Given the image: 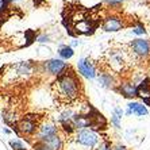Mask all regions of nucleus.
<instances>
[{
  "mask_svg": "<svg viewBox=\"0 0 150 150\" xmlns=\"http://www.w3.org/2000/svg\"><path fill=\"white\" fill-rule=\"evenodd\" d=\"M53 91L59 101L70 103L80 95V81L73 73L61 74L53 84Z\"/></svg>",
  "mask_w": 150,
  "mask_h": 150,
  "instance_id": "1",
  "label": "nucleus"
},
{
  "mask_svg": "<svg viewBox=\"0 0 150 150\" xmlns=\"http://www.w3.org/2000/svg\"><path fill=\"white\" fill-rule=\"evenodd\" d=\"M76 141L83 146L87 147H95L99 143V135L95 133L93 130H88V129H83L80 130L76 135Z\"/></svg>",
  "mask_w": 150,
  "mask_h": 150,
  "instance_id": "2",
  "label": "nucleus"
},
{
  "mask_svg": "<svg viewBox=\"0 0 150 150\" xmlns=\"http://www.w3.org/2000/svg\"><path fill=\"white\" fill-rule=\"evenodd\" d=\"M130 46H131V52L134 53V56L139 57V58H146L150 54V42L147 39H134Z\"/></svg>",
  "mask_w": 150,
  "mask_h": 150,
  "instance_id": "3",
  "label": "nucleus"
},
{
  "mask_svg": "<svg viewBox=\"0 0 150 150\" xmlns=\"http://www.w3.org/2000/svg\"><path fill=\"white\" fill-rule=\"evenodd\" d=\"M37 137H38V142H46V141L52 138V137L57 135V127L54 123H43L38 127L37 130Z\"/></svg>",
  "mask_w": 150,
  "mask_h": 150,
  "instance_id": "4",
  "label": "nucleus"
},
{
  "mask_svg": "<svg viewBox=\"0 0 150 150\" xmlns=\"http://www.w3.org/2000/svg\"><path fill=\"white\" fill-rule=\"evenodd\" d=\"M77 69H79L80 74H83V76L87 77V79H91V80L98 76L96 69H95L93 64L91 62V59H89V58H81V59H79V62H77Z\"/></svg>",
  "mask_w": 150,
  "mask_h": 150,
  "instance_id": "5",
  "label": "nucleus"
},
{
  "mask_svg": "<svg viewBox=\"0 0 150 150\" xmlns=\"http://www.w3.org/2000/svg\"><path fill=\"white\" fill-rule=\"evenodd\" d=\"M45 68L50 74L58 77V76H61V74H64V72L67 70L68 65H67V62H64L62 59L53 58V59H50V61H47V62L45 64Z\"/></svg>",
  "mask_w": 150,
  "mask_h": 150,
  "instance_id": "6",
  "label": "nucleus"
},
{
  "mask_svg": "<svg viewBox=\"0 0 150 150\" xmlns=\"http://www.w3.org/2000/svg\"><path fill=\"white\" fill-rule=\"evenodd\" d=\"M19 131H21L22 134H25V135H34L35 133H37V130H38V125H37V120H34L33 118H30V116H27V118H25L23 120H21V123H19Z\"/></svg>",
  "mask_w": 150,
  "mask_h": 150,
  "instance_id": "7",
  "label": "nucleus"
},
{
  "mask_svg": "<svg viewBox=\"0 0 150 150\" xmlns=\"http://www.w3.org/2000/svg\"><path fill=\"white\" fill-rule=\"evenodd\" d=\"M123 21L118 16H107L103 22V30L107 33H115L123 28Z\"/></svg>",
  "mask_w": 150,
  "mask_h": 150,
  "instance_id": "8",
  "label": "nucleus"
},
{
  "mask_svg": "<svg viewBox=\"0 0 150 150\" xmlns=\"http://www.w3.org/2000/svg\"><path fill=\"white\" fill-rule=\"evenodd\" d=\"M137 96H139L147 105H150V84H149V80L142 81L139 87H137Z\"/></svg>",
  "mask_w": 150,
  "mask_h": 150,
  "instance_id": "9",
  "label": "nucleus"
},
{
  "mask_svg": "<svg viewBox=\"0 0 150 150\" xmlns=\"http://www.w3.org/2000/svg\"><path fill=\"white\" fill-rule=\"evenodd\" d=\"M127 110L137 116H146L147 114H149V110L146 108V105L141 104L138 101H131V103H129V104H127Z\"/></svg>",
  "mask_w": 150,
  "mask_h": 150,
  "instance_id": "10",
  "label": "nucleus"
},
{
  "mask_svg": "<svg viewBox=\"0 0 150 150\" xmlns=\"http://www.w3.org/2000/svg\"><path fill=\"white\" fill-rule=\"evenodd\" d=\"M119 91L125 98H134L137 96V85L134 83H125L119 87Z\"/></svg>",
  "mask_w": 150,
  "mask_h": 150,
  "instance_id": "11",
  "label": "nucleus"
},
{
  "mask_svg": "<svg viewBox=\"0 0 150 150\" xmlns=\"http://www.w3.org/2000/svg\"><path fill=\"white\" fill-rule=\"evenodd\" d=\"M58 56L62 59H69L74 56V50H73V47H70L68 45H62V46H59V49H58Z\"/></svg>",
  "mask_w": 150,
  "mask_h": 150,
  "instance_id": "12",
  "label": "nucleus"
},
{
  "mask_svg": "<svg viewBox=\"0 0 150 150\" xmlns=\"http://www.w3.org/2000/svg\"><path fill=\"white\" fill-rule=\"evenodd\" d=\"M43 143H46L52 150H62V141H61V138L58 135L52 137Z\"/></svg>",
  "mask_w": 150,
  "mask_h": 150,
  "instance_id": "13",
  "label": "nucleus"
},
{
  "mask_svg": "<svg viewBox=\"0 0 150 150\" xmlns=\"http://www.w3.org/2000/svg\"><path fill=\"white\" fill-rule=\"evenodd\" d=\"M15 68H16V73L21 74V76H28L33 70V65L30 62H21Z\"/></svg>",
  "mask_w": 150,
  "mask_h": 150,
  "instance_id": "14",
  "label": "nucleus"
},
{
  "mask_svg": "<svg viewBox=\"0 0 150 150\" xmlns=\"http://www.w3.org/2000/svg\"><path fill=\"white\" fill-rule=\"evenodd\" d=\"M99 84L104 88H110L114 84V77L110 73H99Z\"/></svg>",
  "mask_w": 150,
  "mask_h": 150,
  "instance_id": "15",
  "label": "nucleus"
},
{
  "mask_svg": "<svg viewBox=\"0 0 150 150\" xmlns=\"http://www.w3.org/2000/svg\"><path fill=\"white\" fill-rule=\"evenodd\" d=\"M93 30V26L91 25V22L88 21H81L79 25H76V31L77 33H83V34H89Z\"/></svg>",
  "mask_w": 150,
  "mask_h": 150,
  "instance_id": "16",
  "label": "nucleus"
},
{
  "mask_svg": "<svg viewBox=\"0 0 150 150\" xmlns=\"http://www.w3.org/2000/svg\"><path fill=\"white\" fill-rule=\"evenodd\" d=\"M122 116H123V111L120 108H118V107H116V108L114 110V112H112V116H111V123L115 126L116 129H119V127H120V120H122Z\"/></svg>",
  "mask_w": 150,
  "mask_h": 150,
  "instance_id": "17",
  "label": "nucleus"
},
{
  "mask_svg": "<svg viewBox=\"0 0 150 150\" xmlns=\"http://www.w3.org/2000/svg\"><path fill=\"white\" fill-rule=\"evenodd\" d=\"M10 146L12 147L14 150H25V146H23V143H22L21 141H18V139L11 141V142H10Z\"/></svg>",
  "mask_w": 150,
  "mask_h": 150,
  "instance_id": "18",
  "label": "nucleus"
},
{
  "mask_svg": "<svg viewBox=\"0 0 150 150\" xmlns=\"http://www.w3.org/2000/svg\"><path fill=\"white\" fill-rule=\"evenodd\" d=\"M95 150H112V146L108 141H103V142H100V145H98V147Z\"/></svg>",
  "mask_w": 150,
  "mask_h": 150,
  "instance_id": "19",
  "label": "nucleus"
},
{
  "mask_svg": "<svg viewBox=\"0 0 150 150\" xmlns=\"http://www.w3.org/2000/svg\"><path fill=\"white\" fill-rule=\"evenodd\" d=\"M133 33L137 35H143V34H146V30H145V27L142 25H138L133 28Z\"/></svg>",
  "mask_w": 150,
  "mask_h": 150,
  "instance_id": "20",
  "label": "nucleus"
},
{
  "mask_svg": "<svg viewBox=\"0 0 150 150\" xmlns=\"http://www.w3.org/2000/svg\"><path fill=\"white\" fill-rule=\"evenodd\" d=\"M10 6V0H0V14H3L4 11Z\"/></svg>",
  "mask_w": 150,
  "mask_h": 150,
  "instance_id": "21",
  "label": "nucleus"
},
{
  "mask_svg": "<svg viewBox=\"0 0 150 150\" xmlns=\"http://www.w3.org/2000/svg\"><path fill=\"white\" fill-rule=\"evenodd\" d=\"M35 150H52L50 149L46 143H43V142H38V143H35Z\"/></svg>",
  "mask_w": 150,
  "mask_h": 150,
  "instance_id": "22",
  "label": "nucleus"
},
{
  "mask_svg": "<svg viewBox=\"0 0 150 150\" xmlns=\"http://www.w3.org/2000/svg\"><path fill=\"white\" fill-rule=\"evenodd\" d=\"M104 3L108 6H119L120 3H123V0H104Z\"/></svg>",
  "mask_w": 150,
  "mask_h": 150,
  "instance_id": "23",
  "label": "nucleus"
},
{
  "mask_svg": "<svg viewBox=\"0 0 150 150\" xmlns=\"http://www.w3.org/2000/svg\"><path fill=\"white\" fill-rule=\"evenodd\" d=\"M112 150H129V149H127L125 145H120V143H119V145H115V146L112 147Z\"/></svg>",
  "mask_w": 150,
  "mask_h": 150,
  "instance_id": "24",
  "label": "nucleus"
},
{
  "mask_svg": "<svg viewBox=\"0 0 150 150\" xmlns=\"http://www.w3.org/2000/svg\"><path fill=\"white\" fill-rule=\"evenodd\" d=\"M38 41L39 42H47V41H49V37H45V35H43V37H39Z\"/></svg>",
  "mask_w": 150,
  "mask_h": 150,
  "instance_id": "25",
  "label": "nucleus"
},
{
  "mask_svg": "<svg viewBox=\"0 0 150 150\" xmlns=\"http://www.w3.org/2000/svg\"><path fill=\"white\" fill-rule=\"evenodd\" d=\"M77 45H79V42H77V41H74L73 43H72V46H77ZM72 46H70V47H72Z\"/></svg>",
  "mask_w": 150,
  "mask_h": 150,
  "instance_id": "26",
  "label": "nucleus"
},
{
  "mask_svg": "<svg viewBox=\"0 0 150 150\" xmlns=\"http://www.w3.org/2000/svg\"><path fill=\"white\" fill-rule=\"evenodd\" d=\"M3 131H4L6 134H10V130H8V129H3Z\"/></svg>",
  "mask_w": 150,
  "mask_h": 150,
  "instance_id": "27",
  "label": "nucleus"
},
{
  "mask_svg": "<svg viewBox=\"0 0 150 150\" xmlns=\"http://www.w3.org/2000/svg\"><path fill=\"white\" fill-rule=\"evenodd\" d=\"M10 1H14V3H18V1H21V0H10Z\"/></svg>",
  "mask_w": 150,
  "mask_h": 150,
  "instance_id": "28",
  "label": "nucleus"
}]
</instances>
